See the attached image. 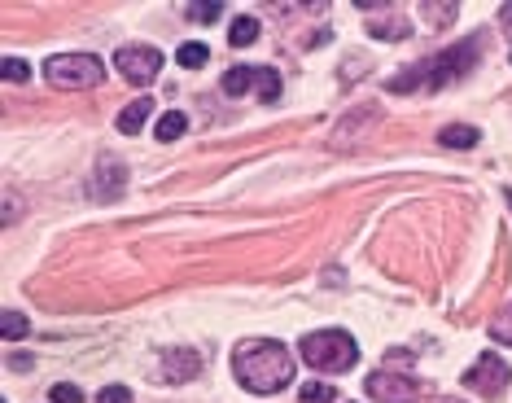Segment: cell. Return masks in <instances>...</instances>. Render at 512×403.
Here are the masks:
<instances>
[{
  "instance_id": "cell-6",
  "label": "cell",
  "mask_w": 512,
  "mask_h": 403,
  "mask_svg": "<svg viewBox=\"0 0 512 403\" xmlns=\"http://www.w3.org/2000/svg\"><path fill=\"white\" fill-rule=\"evenodd\" d=\"M114 66H119V75L127 79V84L149 88L162 71V53L154 49V44H127V49L114 53Z\"/></svg>"
},
{
  "instance_id": "cell-21",
  "label": "cell",
  "mask_w": 512,
  "mask_h": 403,
  "mask_svg": "<svg viewBox=\"0 0 512 403\" xmlns=\"http://www.w3.org/2000/svg\"><path fill=\"white\" fill-rule=\"evenodd\" d=\"M53 403H84V390L71 386V382H62V386H53Z\"/></svg>"
},
{
  "instance_id": "cell-12",
  "label": "cell",
  "mask_w": 512,
  "mask_h": 403,
  "mask_svg": "<svg viewBox=\"0 0 512 403\" xmlns=\"http://www.w3.org/2000/svg\"><path fill=\"white\" fill-rule=\"evenodd\" d=\"M438 141L447 145V149H473L477 141H482V132H477V128H464V123H451V128L438 132Z\"/></svg>"
},
{
  "instance_id": "cell-22",
  "label": "cell",
  "mask_w": 512,
  "mask_h": 403,
  "mask_svg": "<svg viewBox=\"0 0 512 403\" xmlns=\"http://www.w3.org/2000/svg\"><path fill=\"white\" fill-rule=\"evenodd\" d=\"M27 75H31L27 62H18V57H9V62H5V79H9V84H22Z\"/></svg>"
},
{
  "instance_id": "cell-7",
  "label": "cell",
  "mask_w": 512,
  "mask_h": 403,
  "mask_svg": "<svg viewBox=\"0 0 512 403\" xmlns=\"http://www.w3.org/2000/svg\"><path fill=\"white\" fill-rule=\"evenodd\" d=\"M464 386L473 390V395H482V399H499L508 390V364L499 360V355H477L473 368L464 373Z\"/></svg>"
},
{
  "instance_id": "cell-23",
  "label": "cell",
  "mask_w": 512,
  "mask_h": 403,
  "mask_svg": "<svg viewBox=\"0 0 512 403\" xmlns=\"http://www.w3.org/2000/svg\"><path fill=\"white\" fill-rule=\"evenodd\" d=\"M97 403H132V390H127V386H106L97 395Z\"/></svg>"
},
{
  "instance_id": "cell-10",
  "label": "cell",
  "mask_w": 512,
  "mask_h": 403,
  "mask_svg": "<svg viewBox=\"0 0 512 403\" xmlns=\"http://www.w3.org/2000/svg\"><path fill=\"white\" fill-rule=\"evenodd\" d=\"M202 368L193 351H167L162 355V382H189V377Z\"/></svg>"
},
{
  "instance_id": "cell-13",
  "label": "cell",
  "mask_w": 512,
  "mask_h": 403,
  "mask_svg": "<svg viewBox=\"0 0 512 403\" xmlns=\"http://www.w3.org/2000/svg\"><path fill=\"white\" fill-rule=\"evenodd\" d=\"M254 40H259V18L241 14V18L228 27V44H232V49H246V44H254Z\"/></svg>"
},
{
  "instance_id": "cell-4",
  "label": "cell",
  "mask_w": 512,
  "mask_h": 403,
  "mask_svg": "<svg viewBox=\"0 0 512 403\" xmlns=\"http://www.w3.org/2000/svg\"><path fill=\"white\" fill-rule=\"evenodd\" d=\"M44 79L62 92H88V88L106 84V66L92 53H57L44 62Z\"/></svg>"
},
{
  "instance_id": "cell-20",
  "label": "cell",
  "mask_w": 512,
  "mask_h": 403,
  "mask_svg": "<svg viewBox=\"0 0 512 403\" xmlns=\"http://www.w3.org/2000/svg\"><path fill=\"white\" fill-rule=\"evenodd\" d=\"M302 403H333L337 399V390L333 386H324V382H311V386H302Z\"/></svg>"
},
{
  "instance_id": "cell-8",
  "label": "cell",
  "mask_w": 512,
  "mask_h": 403,
  "mask_svg": "<svg viewBox=\"0 0 512 403\" xmlns=\"http://www.w3.org/2000/svg\"><path fill=\"white\" fill-rule=\"evenodd\" d=\"M364 390L377 403H416V395H421V386L403 373H372L364 382Z\"/></svg>"
},
{
  "instance_id": "cell-17",
  "label": "cell",
  "mask_w": 512,
  "mask_h": 403,
  "mask_svg": "<svg viewBox=\"0 0 512 403\" xmlns=\"http://www.w3.org/2000/svg\"><path fill=\"white\" fill-rule=\"evenodd\" d=\"M206 57H211L206 44H184V49L176 53V62L184 66V71H197V66H206Z\"/></svg>"
},
{
  "instance_id": "cell-1",
  "label": "cell",
  "mask_w": 512,
  "mask_h": 403,
  "mask_svg": "<svg viewBox=\"0 0 512 403\" xmlns=\"http://www.w3.org/2000/svg\"><path fill=\"white\" fill-rule=\"evenodd\" d=\"M232 368H237V382L250 390V395H276L294 382V355H289L281 342H241L237 355H232Z\"/></svg>"
},
{
  "instance_id": "cell-24",
  "label": "cell",
  "mask_w": 512,
  "mask_h": 403,
  "mask_svg": "<svg viewBox=\"0 0 512 403\" xmlns=\"http://www.w3.org/2000/svg\"><path fill=\"white\" fill-rule=\"evenodd\" d=\"M224 9L219 5H189V18H197V22H215Z\"/></svg>"
},
{
  "instance_id": "cell-18",
  "label": "cell",
  "mask_w": 512,
  "mask_h": 403,
  "mask_svg": "<svg viewBox=\"0 0 512 403\" xmlns=\"http://www.w3.org/2000/svg\"><path fill=\"white\" fill-rule=\"evenodd\" d=\"M491 338H495V342H504V347H512V303L491 320Z\"/></svg>"
},
{
  "instance_id": "cell-19",
  "label": "cell",
  "mask_w": 512,
  "mask_h": 403,
  "mask_svg": "<svg viewBox=\"0 0 512 403\" xmlns=\"http://www.w3.org/2000/svg\"><path fill=\"white\" fill-rule=\"evenodd\" d=\"M0 333H5L9 342L27 338V316H18V312H5V316H0Z\"/></svg>"
},
{
  "instance_id": "cell-5",
  "label": "cell",
  "mask_w": 512,
  "mask_h": 403,
  "mask_svg": "<svg viewBox=\"0 0 512 403\" xmlns=\"http://www.w3.org/2000/svg\"><path fill=\"white\" fill-rule=\"evenodd\" d=\"M224 92L228 97H246V92H259V101H267L272 106L276 97H281V75L272 71V66H232V71L224 75Z\"/></svg>"
},
{
  "instance_id": "cell-3",
  "label": "cell",
  "mask_w": 512,
  "mask_h": 403,
  "mask_svg": "<svg viewBox=\"0 0 512 403\" xmlns=\"http://www.w3.org/2000/svg\"><path fill=\"white\" fill-rule=\"evenodd\" d=\"M302 360H307L316 373H346L359 360V342L346 329H320L302 338Z\"/></svg>"
},
{
  "instance_id": "cell-16",
  "label": "cell",
  "mask_w": 512,
  "mask_h": 403,
  "mask_svg": "<svg viewBox=\"0 0 512 403\" xmlns=\"http://www.w3.org/2000/svg\"><path fill=\"white\" fill-rule=\"evenodd\" d=\"M368 36H377V40H407V36H412V27H407V22H368Z\"/></svg>"
},
{
  "instance_id": "cell-15",
  "label": "cell",
  "mask_w": 512,
  "mask_h": 403,
  "mask_svg": "<svg viewBox=\"0 0 512 403\" xmlns=\"http://www.w3.org/2000/svg\"><path fill=\"white\" fill-rule=\"evenodd\" d=\"M456 14H460V9L456 5H451V0H447V5H421V18L429 22V27H447V22H456Z\"/></svg>"
},
{
  "instance_id": "cell-9",
  "label": "cell",
  "mask_w": 512,
  "mask_h": 403,
  "mask_svg": "<svg viewBox=\"0 0 512 403\" xmlns=\"http://www.w3.org/2000/svg\"><path fill=\"white\" fill-rule=\"evenodd\" d=\"M123 180H127V171H123L119 158H101L97 176H92V193H97V198H119Z\"/></svg>"
},
{
  "instance_id": "cell-2",
  "label": "cell",
  "mask_w": 512,
  "mask_h": 403,
  "mask_svg": "<svg viewBox=\"0 0 512 403\" xmlns=\"http://www.w3.org/2000/svg\"><path fill=\"white\" fill-rule=\"evenodd\" d=\"M473 53H477V40H464V44H456V49H442L438 57H429V62H416L412 71L394 75L390 92H434V88H447L451 79H460L473 66Z\"/></svg>"
},
{
  "instance_id": "cell-25",
  "label": "cell",
  "mask_w": 512,
  "mask_h": 403,
  "mask_svg": "<svg viewBox=\"0 0 512 403\" xmlns=\"http://www.w3.org/2000/svg\"><path fill=\"white\" fill-rule=\"evenodd\" d=\"M504 198H508V206H512V193H504Z\"/></svg>"
},
{
  "instance_id": "cell-14",
  "label": "cell",
  "mask_w": 512,
  "mask_h": 403,
  "mask_svg": "<svg viewBox=\"0 0 512 403\" xmlns=\"http://www.w3.org/2000/svg\"><path fill=\"white\" fill-rule=\"evenodd\" d=\"M184 128H189V119H184L180 110H171V114H162V119H158L154 136H158V141H176V136H184Z\"/></svg>"
},
{
  "instance_id": "cell-11",
  "label": "cell",
  "mask_w": 512,
  "mask_h": 403,
  "mask_svg": "<svg viewBox=\"0 0 512 403\" xmlns=\"http://www.w3.org/2000/svg\"><path fill=\"white\" fill-rule=\"evenodd\" d=\"M149 114H154V97H136L132 106H123V114H119V132L136 136L149 123Z\"/></svg>"
}]
</instances>
